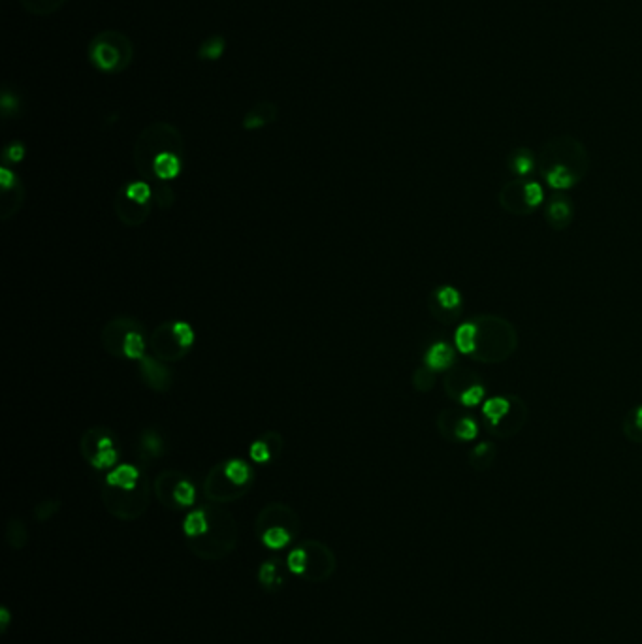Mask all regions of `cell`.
Wrapping results in <instances>:
<instances>
[{
  "label": "cell",
  "instance_id": "obj_1",
  "mask_svg": "<svg viewBox=\"0 0 642 644\" xmlns=\"http://www.w3.org/2000/svg\"><path fill=\"white\" fill-rule=\"evenodd\" d=\"M89 59L106 73L126 70L134 59V45L119 30H104L89 44Z\"/></svg>",
  "mask_w": 642,
  "mask_h": 644
},
{
  "label": "cell",
  "instance_id": "obj_2",
  "mask_svg": "<svg viewBox=\"0 0 642 644\" xmlns=\"http://www.w3.org/2000/svg\"><path fill=\"white\" fill-rule=\"evenodd\" d=\"M454 362V349L450 345L443 343H433L430 347V351L426 352V366L433 369V371H443L452 366Z\"/></svg>",
  "mask_w": 642,
  "mask_h": 644
},
{
  "label": "cell",
  "instance_id": "obj_3",
  "mask_svg": "<svg viewBox=\"0 0 642 644\" xmlns=\"http://www.w3.org/2000/svg\"><path fill=\"white\" fill-rule=\"evenodd\" d=\"M153 170L161 179H174L181 170V162L174 153H159L154 157Z\"/></svg>",
  "mask_w": 642,
  "mask_h": 644
},
{
  "label": "cell",
  "instance_id": "obj_4",
  "mask_svg": "<svg viewBox=\"0 0 642 644\" xmlns=\"http://www.w3.org/2000/svg\"><path fill=\"white\" fill-rule=\"evenodd\" d=\"M138 476L139 473L136 468H132V465H121V468H117L115 471H111L106 481H108V484H111V486H117V488L132 490V488H136Z\"/></svg>",
  "mask_w": 642,
  "mask_h": 644
},
{
  "label": "cell",
  "instance_id": "obj_5",
  "mask_svg": "<svg viewBox=\"0 0 642 644\" xmlns=\"http://www.w3.org/2000/svg\"><path fill=\"white\" fill-rule=\"evenodd\" d=\"M477 334H479V330L473 322L461 324L454 334V341H456L458 351L463 352V354H471V352L477 351Z\"/></svg>",
  "mask_w": 642,
  "mask_h": 644
},
{
  "label": "cell",
  "instance_id": "obj_6",
  "mask_svg": "<svg viewBox=\"0 0 642 644\" xmlns=\"http://www.w3.org/2000/svg\"><path fill=\"white\" fill-rule=\"evenodd\" d=\"M547 181L552 189L563 191V189H571L577 179H575L573 172H571L567 166H563V164H555L554 168L550 170V172L547 174Z\"/></svg>",
  "mask_w": 642,
  "mask_h": 644
},
{
  "label": "cell",
  "instance_id": "obj_7",
  "mask_svg": "<svg viewBox=\"0 0 642 644\" xmlns=\"http://www.w3.org/2000/svg\"><path fill=\"white\" fill-rule=\"evenodd\" d=\"M273 117H275V108L271 104H258L255 110L249 111L243 125L245 128H260L268 121H273Z\"/></svg>",
  "mask_w": 642,
  "mask_h": 644
},
{
  "label": "cell",
  "instance_id": "obj_8",
  "mask_svg": "<svg viewBox=\"0 0 642 644\" xmlns=\"http://www.w3.org/2000/svg\"><path fill=\"white\" fill-rule=\"evenodd\" d=\"M225 49H227V40L222 36H211L200 45L198 57L202 60H217L222 57Z\"/></svg>",
  "mask_w": 642,
  "mask_h": 644
},
{
  "label": "cell",
  "instance_id": "obj_9",
  "mask_svg": "<svg viewBox=\"0 0 642 644\" xmlns=\"http://www.w3.org/2000/svg\"><path fill=\"white\" fill-rule=\"evenodd\" d=\"M509 411H511V403H509V400H505V398H492V400H488V402L484 403V407H482L484 417L488 418V420H492L494 424H497Z\"/></svg>",
  "mask_w": 642,
  "mask_h": 644
},
{
  "label": "cell",
  "instance_id": "obj_10",
  "mask_svg": "<svg viewBox=\"0 0 642 644\" xmlns=\"http://www.w3.org/2000/svg\"><path fill=\"white\" fill-rule=\"evenodd\" d=\"M27 12L34 15H49L57 10L62 2L60 0H21Z\"/></svg>",
  "mask_w": 642,
  "mask_h": 644
},
{
  "label": "cell",
  "instance_id": "obj_11",
  "mask_svg": "<svg viewBox=\"0 0 642 644\" xmlns=\"http://www.w3.org/2000/svg\"><path fill=\"white\" fill-rule=\"evenodd\" d=\"M185 533L190 535V537H196V535H202L207 531V522H205V516L202 511H194V513H190L185 520Z\"/></svg>",
  "mask_w": 642,
  "mask_h": 644
},
{
  "label": "cell",
  "instance_id": "obj_12",
  "mask_svg": "<svg viewBox=\"0 0 642 644\" xmlns=\"http://www.w3.org/2000/svg\"><path fill=\"white\" fill-rule=\"evenodd\" d=\"M288 541H290V535L286 533V529L283 527H271L264 533V544L271 550L283 549L285 544H288Z\"/></svg>",
  "mask_w": 642,
  "mask_h": 644
},
{
  "label": "cell",
  "instance_id": "obj_13",
  "mask_svg": "<svg viewBox=\"0 0 642 644\" xmlns=\"http://www.w3.org/2000/svg\"><path fill=\"white\" fill-rule=\"evenodd\" d=\"M144 349H146V343H144V339H141L139 334H134V332L126 334L123 351L128 358H141L144 356Z\"/></svg>",
  "mask_w": 642,
  "mask_h": 644
},
{
  "label": "cell",
  "instance_id": "obj_14",
  "mask_svg": "<svg viewBox=\"0 0 642 644\" xmlns=\"http://www.w3.org/2000/svg\"><path fill=\"white\" fill-rule=\"evenodd\" d=\"M227 476L233 484H245L251 476L247 463L241 460H232L227 465Z\"/></svg>",
  "mask_w": 642,
  "mask_h": 644
},
{
  "label": "cell",
  "instance_id": "obj_15",
  "mask_svg": "<svg viewBox=\"0 0 642 644\" xmlns=\"http://www.w3.org/2000/svg\"><path fill=\"white\" fill-rule=\"evenodd\" d=\"M437 301L445 309H456L461 303V296L454 286H441L437 290Z\"/></svg>",
  "mask_w": 642,
  "mask_h": 644
},
{
  "label": "cell",
  "instance_id": "obj_16",
  "mask_svg": "<svg viewBox=\"0 0 642 644\" xmlns=\"http://www.w3.org/2000/svg\"><path fill=\"white\" fill-rule=\"evenodd\" d=\"M194 488H192V484H189L187 481H181V483L175 486L174 492V498L177 503H181V505H192L194 503Z\"/></svg>",
  "mask_w": 642,
  "mask_h": 644
},
{
  "label": "cell",
  "instance_id": "obj_17",
  "mask_svg": "<svg viewBox=\"0 0 642 644\" xmlns=\"http://www.w3.org/2000/svg\"><path fill=\"white\" fill-rule=\"evenodd\" d=\"M479 433V426L474 422L473 418H461L458 426H456V435L463 441H473Z\"/></svg>",
  "mask_w": 642,
  "mask_h": 644
},
{
  "label": "cell",
  "instance_id": "obj_18",
  "mask_svg": "<svg viewBox=\"0 0 642 644\" xmlns=\"http://www.w3.org/2000/svg\"><path fill=\"white\" fill-rule=\"evenodd\" d=\"M482 398H484V388L481 384H473V387L466 388L463 392L460 394V402L466 405V407H474V405H479L482 402Z\"/></svg>",
  "mask_w": 642,
  "mask_h": 644
},
{
  "label": "cell",
  "instance_id": "obj_19",
  "mask_svg": "<svg viewBox=\"0 0 642 644\" xmlns=\"http://www.w3.org/2000/svg\"><path fill=\"white\" fill-rule=\"evenodd\" d=\"M126 196L130 198V200H134V202H138V204H146L147 200H149V196H151V189H149L146 183L138 181V183L128 185Z\"/></svg>",
  "mask_w": 642,
  "mask_h": 644
},
{
  "label": "cell",
  "instance_id": "obj_20",
  "mask_svg": "<svg viewBox=\"0 0 642 644\" xmlns=\"http://www.w3.org/2000/svg\"><path fill=\"white\" fill-rule=\"evenodd\" d=\"M524 196L527 205L535 207V205H540V202L544 200V191H542V187L539 183L531 181V183H527L524 187Z\"/></svg>",
  "mask_w": 642,
  "mask_h": 644
},
{
  "label": "cell",
  "instance_id": "obj_21",
  "mask_svg": "<svg viewBox=\"0 0 642 644\" xmlns=\"http://www.w3.org/2000/svg\"><path fill=\"white\" fill-rule=\"evenodd\" d=\"M117 460V452L111 447L108 448H98V454L93 458V465L95 468H110Z\"/></svg>",
  "mask_w": 642,
  "mask_h": 644
},
{
  "label": "cell",
  "instance_id": "obj_22",
  "mask_svg": "<svg viewBox=\"0 0 642 644\" xmlns=\"http://www.w3.org/2000/svg\"><path fill=\"white\" fill-rule=\"evenodd\" d=\"M174 336L177 337V341H179L181 347H189L194 341V334H192V330H190L187 322H175Z\"/></svg>",
  "mask_w": 642,
  "mask_h": 644
},
{
  "label": "cell",
  "instance_id": "obj_23",
  "mask_svg": "<svg viewBox=\"0 0 642 644\" xmlns=\"http://www.w3.org/2000/svg\"><path fill=\"white\" fill-rule=\"evenodd\" d=\"M512 170H514L518 176H527V174L533 170L531 154L520 153L518 157H514V161H512Z\"/></svg>",
  "mask_w": 642,
  "mask_h": 644
},
{
  "label": "cell",
  "instance_id": "obj_24",
  "mask_svg": "<svg viewBox=\"0 0 642 644\" xmlns=\"http://www.w3.org/2000/svg\"><path fill=\"white\" fill-rule=\"evenodd\" d=\"M306 564L307 556L303 550H294V552H290V556H288V569H290L292 573H296V575L303 573L306 571Z\"/></svg>",
  "mask_w": 642,
  "mask_h": 644
},
{
  "label": "cell",
  "instance_id": "obj_25",
  "mask_svg": "<svg viewBox=\"0 0 642 644\" xmlns=\"http://www.w3.org/2000/svg\"><path fill=\"white\" fill-rule=\"evenodd\" d=\"M548 213H550L554 219H567L571 215V207L567 202H562V200H560V202H554V204L550 205Z\"/></svg>",
  "mask_w": 642,
  "mask_h": 644
},
{
  "label": "cell",
  "instance_id": "obj_26",
  "mask_svg": "<svg viewBox=\"0 0 642 644\" xmlns=\"http://www.w3.org/2000/svg\"><path fill=\"white\" fill-rule=\"evenodd\" d=\"M251 458L255 461H268L270 460L268 447H266L264 443H255V445L251 447Z\"/></svg>",
  "mask_w": 642,
  "mask_h": 644
},
{
  "label": "cell",
  "instance_id": "obj_27",
  "mask_svg": "<svg viewBox=\"0 0 642 644\" xmlns=\"http://www.w3.org/2000/svg\"><path fill=\"white\" fill-rule=\"evenodd\" d=\"M273 577H275V565L273 564L264 565L262 573H260V580H262L264 584H271V582H273Z\"/></svg>",
  "mask_w": 642,
  "mask_h": 644
},
{
  "label": "cell",
  "instance_id": "obj_28",
  "mask_svg": "<svg viewBox=\"0 0 642 644\" xmlns=\"http://www.w3.org/2000/svg\"><path fill=\"white\" fill-rule=\"evenodd\" d=\"M23 154H25V149L19 143H14V146L8 149V157H10V161L19 162L23 159Z\"/></svg>",
  "mask_w": 642,
  "mask_h": 644
},
{
  "label": "cell",
  "instance_id": "obj_29",
  "mask_svg": "<svg viewBox=\"0 0 642 644\" xmlns=\"http://www.w3.org/2000/svg\"><path fill=\"white\" fill-rule=\"evenodd\" d=\"M0 177H2V187H4V189H8V187H10V183H12V179H14V177H12V174H10V170H2V172H0Z\"/></svg>",
  "mask_w": 642,
  "mask_h": 644
},
{
  "label": "cell",
  "instance_id": "obj_30",
  "mask_svg": "<svg viewBox=\"0 0 642 644\" xmlns=\"http://www.w3.org/2000/svg\"><path fill=\"white\" fill-rule=\"evenodd\" d=\"M635 424H637V428H641V430H642V407H639V409H637Z\"/></svg>",
  "mask_w": 642,
  "mask_h": 644
},
{
  "label": "cell",
  "instance_id": "obj_31",
  "mask_svg": "<svg viewBox=\"0 0 642 644\" xmlns=\"http://www.w3.org/2000/svg\"><path fill=\"white\" fill-rule=\"evenodd\" d=\"M108 447H111V439L110 437H102L100 443H98V448H108Z\"/></svg>",
  "mask_w": 642,
  "mask_h": 644
},
{
  "label": "cell",
  "instance_id": "obj_32",
  "mask_svg": "<svg viewBox=\"0 0 642 644\" xmlns=\"http://www.w3.org/2000/svg\"><path fill=\"white\" fill-rule=\"evenodd\" d=\"M0 616H2V625L6 628L8 620H10V616H8V610H6V608H2V610H0Z\"/></svg>",
  "mask_w": 642,
  "mask_h": 644
},
{
  "label": "cell",
  "instance_id": "obj_33",
  "mask_svg": "<svg viewBox=\"0 0 642 644\" xmlns=\"http://www.w3.org/2000/svg\"><path fill=\"white\" fill-rule=\"evenodd\" d=\"M486 448H488V445H486V443H484V445H479V447L474 448V454H482L484 450H486Z\"/></svg>",
  "mask_w": 642,
  "mask_h": 644
},
{
  "label": "cell",
  "instance_id": "obj_34",
  "mask_svg": "<svg viewBox=\"0 0 642 644\" xmlns=\"http://www.w3.org/2000/svg\"><path fill=\"white\" fill-rule=\"evenodd\" d=\"M60 2H65V0H60Z\"/></svg>",
  "mask_w": 642,
  "mask_h": 644
}]
</instances>
